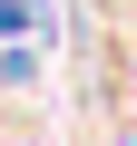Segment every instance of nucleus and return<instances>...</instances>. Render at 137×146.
Instances as JSON below:
<instances>
[{"mask_svg":"<svg viewBox=\"0 0 137 146\" xmlns=\"http://www.w3.org/2000/svg\"><path fill=\"white\" fill-rule=\"evenodd\" d=\"M30 10H39V0H0V29H20V20H30Z\"/></svg>","mask_w":137,"mask_h":146,"instance_id":"obj_1","label":"nucleus"}]
</instances>
